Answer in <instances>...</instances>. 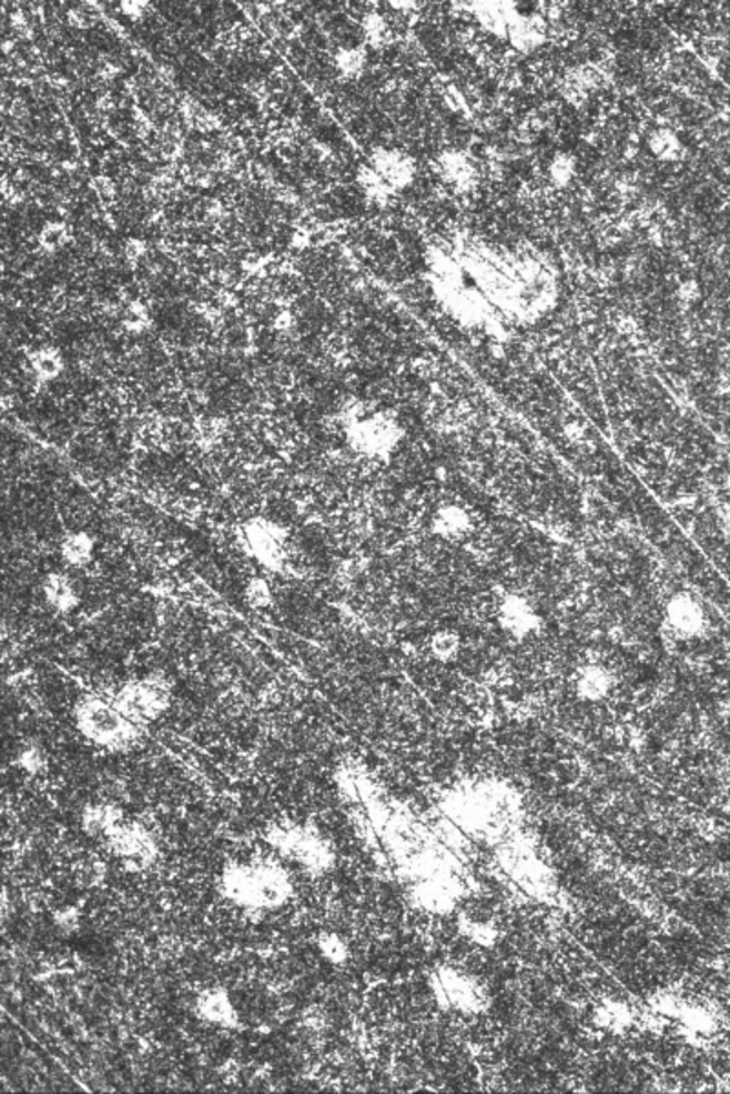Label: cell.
<instances>
[{
  "mask_svg": "<svg viewBox=\"0 0 730 1094\" xmlns=\"http://www.w3.org/2000/svg\"><path fill=\"white\" fill-rule=\"evenodd\" d=\"M616 679L602 663H585L574 674V691L588 702H599L612 693Z\"/></svg>",
  "mask_w": 730,
  "mask_h": 1094,
  "instance_id": "15",
  "label": "cell"
},
{
  "mask_svg": "<svg viewBox=\"0 0 730 1094\" xmlns=\"http://www.w3.org/2000/svg\"><path fill=\"white\" fill-rule=\"evenodd\" d=\"M17 764H19L21 770L27 771L28 775H39V773L47 770V751L36 744L27 745V747H22L19 751Z\"/></svg>",
  "mask_w": 730,
  "mask_h": 1094,
  "instance_id": "25",
  "label": "cell"
},
{
  "mask_svg": "<svg viewBox=\"0 0 730 1094\" xmlns=\"http://www.w3.org/2000/svg\"><path fill=\"white\" fill-rule=\"evenodd\" d=\"M217 890L234 909L268 914L293 901L294 879L276 859L231 861L223 866Z\"/></svg>",
  "mask_w": 730,
  "mask_h": 1094,
  "instance_id": "3",
  "label": "cell"
},
{
  "mask_svg": "<svg viewBox=\"0 0 730 1094\" xmlns=\"http://www.w3.org/2000/svg\"><path fill=\"white\" fill-rule=\"evenodd\" d=\"M650 150L661 160H676L681 152V143L672 130L659 129L650 136Z\"/></svg>",
  "mask_w": 730,
  "mask_h": 1094,
  "instance_id": "24",
  "label": "cell"
},
{
  "mask_svg": "<svg viewBox=\"0 0 730 1094\" xmlns=\"http://www.w3.org/2000/svg\"><path fill=\"white\" fill-rule=\"evenodd\" d=\"M316 946L331 965H344L345 961L349 960V946L336 932H322L316 940Z\"/></svg>",
  "mask_w": 730,
  "mask_h": 1094,
  "instance_id": "20",
  "label": "cell"
},
{
  "mask_svg": "<svg viewBox=\"0 0 730 1094\" xmlns=\"http://www.w3.org/2000/svg\"><path fill=\"white\" fill-rule=\"evenodd\" d=\"M240 543L253 558L257 565L267 572L280 574L287 565L288 534L287 526L271 518H251L240 526Z\"/></svg>",
  "mask_w": 730,
  "mask_h": 1094,
  "instance_id": "8",
  "label": "cell"
},
{
  "mask_svg": "<svg viewBox=\"0 0 730 1094\" xmlns=\"http://www.w3.org/2000/svg\"><path fill=\"white\" fill-rule=\"evenodd\" d=\"M28 362H30L31 375L36 377L41 384L57 381L67 368L64 357L55 348H41V350L33 351L28 357Z\"/></svg>",
  "mask_w": 730,
  "mask_h": 1094,
  "instance_id": "19",
  "label": "cell"
},
{
  "mask_svg": "<svg viewBox=\"0 0 730 1094\" xmlns=\"http://www.w3.org/2000/svg\"><path fill=\"white\" fill-rule=\"evenodd\" d=\"M113 705L135 724H152L163 719L172 705V685L161 674L129 680L110 696Z\"/></svg>",
  "mask_w": 730,
  "mask_h": 1094,
  "instance_id": "7",
  "label": "cell"
},
{
  "mask_svg": "<svg viewBox=\"0 0 730 1094\" xmlns=\"http://www.w3.org/2000/svg\"><path fill=\"white\" fill-rule=\"evenodd\" d=\"M429 988L440 1007L453 1013H483L488 1003L486 988L477 980L455 971L452 966H440L429 977Z\"/></svg>",
  "mask_w": 730,
  "mask_h": 1094,
  "instance_id": "10",
  "label": "cell"
},
{
  "mask_svg": "<svg viewBox=\"0 0 730 1094\" xmlns=\"http://www.w3.org/2000/svg\"><path fill=\"white\" fill-rule=\"evenodd\" d=\"M73 725L79 735L95 750L107 753H126L141 744L143 725L135 724L113 705L112 699L99 694H84L73 705Z\"/></svg>",
  "mask_w": 730,
  "mask_h": 1094,
  "instance_id": "4",
  "label": "cell"
},
{
  "mask_svg": "<svg viewBox=\"0 0 730 1094\" xmlns=\"http://www.w3.org/2000/svg\"><path fill=\"white\" fill-rule=\"evenodd\" d=\"M104 874H107L104 863H101L99 859H87L79 866L78 881L81 886L90 889V886H98L99 883H103Z\"/></svg>",
  "mask_w": 730,
  "mask_h": 1094,
  "instance_id": "26",
  "label": "cell"
},
{
  "mask_svg": "<svg viewBox=\"0 0 730 1094\" xmlns=\"http://www.w3.org/2000/svg\"><path fill=\"white\" fill-rule=\"evenodd\" d=\"M444 813L458 832L480 841H500L515 827L519 801L500 782H477L449 793Z\"/></svg>",
  "mask_w": 730,
  "mask_h": 1094,
  "instance_id": "2",
  "label": "cell"
},
{
  "mask_svg": "<svg viewBox=\"0 0 730 1094\" xmlns=\"http://www.w3.org/2000/svg\"><path fill=\"white\" fill-rule=\"evenodd\" d=\"M79 914L73 909H68L67 912H61L59 917H57V923L62 926V929H70V931H75L78 926Z\"/></svg>",
  "mask_w": 730,
  "mask_h": 1094,
  "instance_id": "27",
  "label": "cell"
},
{
  "mask_svg": "<svg viewBox=\"0 0 730 1094\" xmlns=\"http://www.w3.org/2000/svg\"><path fill=\"white\" fill-rule=\"evenodd\" d=\"M474 529V521L463 504H444L432 518V532L448 541H460L468 538Z\"/></svg>",
  "mask_w": 730,
  "mask_h": 1094,
  "instance_id": "16",
  "label": "cell"
},
{
  "mask_svg": "<svg viewBox=\"0 0 730 1094\" xmlns=\"http://www.w3.org/2000/svg\"><path fill=\"white\" fill-rule=\"evenodd\" d=\"M95 550H98L95 538L84 530H79V532H70L62 538L59 555L64 561V565L81 571L92 563L93 558H95Z\"/></svg>",
  "mask_w": 730,
  "mask_h": 1094,
  "instance_id": "18",
  "label": "cell"
},
{
  "mask_svg": "<svg viewBox=\"0 0 730 1094\" xmlns=\"http://www.w3.org/2000/svg\"><path fill=\"white\" fill-rule=\"evenodd\" d=\"M453 258L499 317L534 320L556 303L554 274L537 258L483 247Z\"/></svg>",
  "mask_w": 730,
  "mask_h": 1094,
  "instance_id": "1",
  "label": "cell"
},
{
  "mask_svg": "<svg viewBox=\"0 0 730 1094\" xmlns=\"http://www.w3.org/2000/svg\"><path fill=\"white\" fill-rule=\"evenodd\" d=\"M429 651L438 662H453L460 651V638H458L457 632L453 631L435 632L429 640Z\"/></svg>",
  "mask_w": 730,
  "mask_h": 1094,
  "instance_id": "22",
  "label": "cell"
},
{
  "mask_svg": "<svg viewBox=\"0 0 730 1094\" xmlns=\"http://www.w3.org/2000/svg\"><path fill=\"white\" fill-rule=\"evenodd\" d=\"M194 1014L201 1022L223 1031L242 1028V1017L237 1013L236 1003L225 986H205L194 1000Z\"/></svg>",
  "mask_w": 730,
  "mask_h": 1094,
  "instance_id": "12",
  "label": "cell"
},
{
  "mask_svg": "<svg viewBox=\"0 0 730 1094\" xmlns=\"http://www.w3.org/2000/svg\"><path fill=\"white\" fill-rule=\"evenodd\" d=\"M718 521H720L721 532L730 545V504H721L720 510H718Z\"/></svg>",
  "mask_w": 730,
  "mask_h": 1094,
  "instance_id": "28",
  "label": "cell"
},
{
  "mask_svg": "<svg viewBox=\"0 0 730 1094\" xmlns=\"http://www.w3.org/2000/svg\"><path fill=\"white\" fill-rule=\"evenodd\" d=\"M245 602L254 611H265L271 609L274 603V591L271 581L263 575H254L245 586Z\"/></svg>",
  "mask_w": 730,
  "mask_h": 1094,
  "instance_id": "21",
  "label": "cell"
},
{
  "mask_svg": "<svg viewBox=\"0 0 730 1094\" xmlns=\"http://www.w3.org/2000/svg\"><path fill=\"white\" fill-rule=\"evenodd\" d=\"M443 172L453 185H469L474 180V167L463 154H449L444 158Z\"/></svg>",
  "mask_w": 730,
  "mask_h": 1094,
  "instance_id": "23",
  "label": "cell"
},
{
  "mask_svg": "<svg viewBox=\"0 0 730 1094\" xmlns=\"http://www.w3.org/2000/svg\"><path fill=\"white\" fill-rule=\"evenodd\" d=\"M265 843L280 857L287 859L311 877H324L336 866V852L329 839L307 822H276L265 830Z\"/></svg>",
  "mask_w": 730,
  "mask_h": 1094,
  "instance_id": "5",
  "label": "cell"
},
{
  "mask_svg": "<svg viewBox=\"0 0 730 1094\" xmlns=\"http://www.w3.org/2000/svg\"><path fill=\"white\" fill-rule=\"evenodd\" d=\"M665 631L679 642L703 636L707 612L700 600L690 592H678L665 606Z\"/></svg>",
  "mask_w": 730,
  "mask_h": 1094,
  "instance_id": "11",
  "label": "cell"
},
{
  "mask_svg": "<svg viewBox=\"0 0 730 1094\" xmlns=\"http://www.w3.org/2000/svg\"><path fill=\"white\" fill-rule=\"evenodd\" d=\"M42 596L47 605L57 614L68 616L78 611L81 605V594L70 575L64 572H48L42 580Z\"/></svg>",
  "mask_w": 730,
  "mask_h": 1094,
  "instance_id": "14",
  "label": "cell"
},
{
  "mask_svg": "<svg viewBox=\"0 0 730 1094\" xmlns=\"http://www.w3.org/2000/svg\"><path fill=\"white\" fill-rule=\"evenodd\" d=\"M103 844L121 866L132 874H143L160 859L158 839L141 822L124 819L104 837Z\"/></svg>",
  "mask_w": 730,
  "mask_h": 1094,
  "instance_id": "9",
  "label": "cell"
},
{
  "mask_svg": "<svg viewBox=\"0 0 730 1094\" xmlns=\"http://www.w3.org/2000/svg\"><path fill=\"white\" fill-rule=\"evenodd\" d=\"M344 424L351 450L369 461H389L404 441V428L387 411H349Z\"/></svg>",
  "mask_w": 730,
  "mask_h": 1094,
  "instance_id": "6",
  "label": "cell"
},
{
  "mask_svg": "<svg viewBox=\"0 0 730 1094\" xmlns=\"http://www.w3.org/2000/svg\"><path fill=\"white\" fill-rule=\"evenodd\" d=\"M123 821V812L110 802L88 804L81 812V830L87 833L88 837L99 839V841H104L113 827Z\"/></svg>",
  "mask_w": 730,
  "mask_h": 1094,
  "instance_id": "17",
  "label": "cell"
},
{
  "mask_svg": "<svg viewBox=\"0 0 730 1094\" xmlns=\"http://www.w3.org/2000/svg\"><path fill=\"white\" fill-rule=\"evenodd\" d=\"M497 618H499L500 629L515 640L530 638L543 625V620H540L534 603L523 594H515V592L506 594L500 600Z\"/></svg>",
  "mask_w": 730,
  "mask_h": 1094,
  "instance_id": "13",
  "label": "cell"
}]
</instances>
